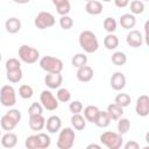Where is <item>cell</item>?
I'll return each instance as SVG.
<instances>
[{"instance_id": "6da1fadb", "label": "cell", "mask_w": 149, "mask_h": 149, "mask_svg": "<svg viewBox=\"0 0 149 149\" xmlns=\"http://www.w3.org/2000/svg\"><path fill=\"white\" fill-rule=\"evenodd\" d=\"M78 42H79L80 48L87 54H93L99 48L98 38H97L95 34L91 30H83L79 34Z\"/></svg>"}, {"instance_id": "7a4b0ae2", "label": "cell", "mask_w": 149, "mask_h": 149, "mask_svg": "<svg viewBox=\"0 0 149 149\" xmlns=\"http://www.w3.org/2000/svg\"><path fill=\"white\" fill-rule=\"evenodd\" d=\"M40 66L48 73H61L64 68L63 62L52 56H43L40 59Z\"/></svg>"}, {"instance_id": "3957f363", "label": "cell", "mask_w": 149, "mask_h": 149, "mask_svg": "<svg viewBox=\"0 0 149 149\" xmlns=\"http://www.w3.org/2000/svg\"><path fill=\"white\" fill-rule=\"evenodd\" d=\"M100 142L108 149H120L123 144V139L116 132L106 130L100 135Z\"/></svg>"}, {"instance_id": "277c9868", "label": "cell", "mask_w": 149, "mask_h": 149, "mask_svg": "<svg viewBox=\"0 0 149 149\" xmlns=\"http://www.w3.org/2000/svg\"><path fill=\"white\" fill-rule=\"evenodd\" d=\"M76 134L74 130L70 127H65L59 130V135L57 139V148L58 149H71L74 144Z\"/></svg>"}, {"instance_id": "5b68a950", "label": "cell", "mask_w": 149, "mask_h": 149, "mask_svg": "<svg viewBox=\"0 0 149 149\" xmlns=\"http://www.w3.org/2000/svg\"><path fill=\"white\" fill-rule=\"evenodd\" d=\"M19 58L27 64H34L40 58V51L28 44H22L19 48Z\"/></svg>"}, {"instance_id": "8992f818", "label": "cell", "mask_w": 149, "mask_h": 149, "mask_svg": "<svg viewBox=\"0 0 149 149\" xmlns=\"http://www.w3.org/2000/svg\"><path fill=\"white\" fill-rule=\"evenodd\" d=\"M0 102L5 107H13L16 104V92L12 85H3L0 88Z\"/></svg>"}, {"instance_id": "52a82bcc", "label": "cell", "mask_w": 149, "mask_h": 149, "mask_svg": "<svg viewBox=\"0 0 149 149\" xmlns=\"http://www.w3.org/2000/svg\"><path fill=\"white\" fill-rule=\"evenodd\" d=\"M56 23V20H55V16L49 13V12H40L35 20H34V24L36 28L38 29H47V28H50L52 27L54 24Z\"/></svg>"}, {"instance_id": "ba28073f", "label": "cell", "mask_w": 149, "mask_h": 149, "mask_svg": "<svg viewBox=\"0 0 149 149\" xmlns=\"http://www.w3.org/2000/svg\"><path fill=\"white\" fill-rule=\"evenodd\" d=\"M40 104L47 111H56L58 108V100L49 90H44L40 95Z\"/></svg>"}, {"instance_id": "9c48e42d", "label": "cell", "mask_w": 149, "mask_h": 149, "mask_svg": "<svg viewBox=\"0 0 149 149\" xmlns=\"http://www.w3.org/2000/svg\"><path fill=\"white\" fill-rule=\"evenodd\" d=\"M135 112L140 116H147L149 114V97L147 94H142L137 98Z\"/></svg>"}, {"instance_id": "30bf717a", "label": "cell", "mask_w": 149, "mask_h": 149, "mask_svg": "<svg viewBox=\"0 0 149 149\" xmlns=\"http://www.w3.org/2000/svg\"><path fill=\"white\" fill-rule=\"evenodd\" d=\"M126 42L132 48H140L143 44V36H142L141 31H139L136 29H132L127 34Z\"/></svg>"}, {"instance_id": "8fae6325", "label": "cell", "mask_w": 149, "mask_h": 149, "mask_svg": "<svg viewBox=\"0 0 149 149\" xmlns=\"http://www.w3.org/2000/svg\"><path fill=\"white\" fill-rule=\"evenodd\" d=\"M109 84H111V87L115 91H121L125 88L126 86V76L120 72V71H116L112 74L111 79H109Z\"/></svg>"}, {"instance_id": "7c38bea8", "label": "cell", "mask_w": 149, "mask_h": 149, "mask_svg": "<svg viewBox=\"0 0 149 149\" xmlns=\"http://www.w3.org/2000/svg\"><path fill=\"white\" fill-rule=\"evenodd\" d=\"M44 83L50 90L59 88L63 83V76L61 73H48L44 77Z\"/></svg>"}, {"instance_id": "4fadbf2b", "label": "cell", "mask_w": 149, "mask_h": 149, "mask_svg": "<svg viewBox=\"0 0 149 149\" xmlns=\"http://www.w3.org/2000/svg\"><path fill=\"white\" fill-rule=\"evenodd\" d=\"M45 128L49 133L55 134L61 130L62 128V120L57 115H51L45 120Z\"/></svg>"}, {"instance_id": "5bb4252c", "label": "cell", "mask_w": 149, "mask_h": 149, "mask_svg": "<svg viewBox=\"0 0 149 149\" xmlns=\"http://www.w3.org/2000/svg\"><path fill=\"white\" fill-rule=\"evenodd\" d=\"M93 74H94L93 69H92L91 66H88V65H85V66L79 68V69L77 70V73H76L77 79H78L79 81H81V83H87V81H90V80L93 78Z\"/></svg>"}, {"instance_id": "9a60e30c", "label": "cell", "mask_w": 149, "mask_h": 149, "mask_svg": "<svg viewBox=\"0 0 149 149\" xmlns=\"http://www.w3.org/2000/svg\"><path fill=\"white\" fill-rule=\"evenodd\" d=\"M52 3L56 7V10L61 16L68 15L70 13L71 3L69 0H52Z\"/></svg>"}, {"instance_id": "2e32d148", "label": "cell", "mask_w": 149, "mask_h": 149, "mask_svg": "<svg viewBox=\"0 0 149 149\" xmlns=\"http://www.w3.org/2000/svg\"><path fill=\"white\" fill-rule=\"evenodd\" d=\"M1 144L5 148H14L17 144V135L12 132H7L1 136Z\"/></svg>"}, {"instance_id": "e0dca14e", "label": "cell", "mask_w": 149, "mask_h": 149, "mask_svg": "<svg viewBox=\"0 0 149 149\" xmlns=\"http://www.w3.org/2000/svg\"><path fill=\"white\" fill-rule=\"evenodd\" d=\"M29 127L31 130H42L45 127V119L43 115L29 116Z\"/></svg>"}, {"instance_id": "ac0fdd59", "label": "cell", "mask_w": 149, "mask_h": 149, "mask_svg": "<svg viewBox=\"0 0 149 149\" xmlns=\"http://www.w3.org/2000/svg\"><path fill=\"white\" fill-rule=\"evenodd\" d=\"M102 3L98 0H88L85 5V10L91 15H98L102 12Z\"/></svg>"}, {"instance_id": "d6986e66", "label": "cell", "mask_w": 149, "mask_h": 149, "mask_svg": "<svg viewBox=\"0 0 149 149\" xmlns=\"http://www.w3.org/2000/svg\"><path fill=\"white\" fill-rule=\"evenodd\" d=\"M119 23L123 29H132V28H134V26L136 23V19L133 14L126 13L119 17Z\"/></svg>"}, {"instance_id": "ffe728a7", "label": "cell", "mask_w": 149, "mask_h": 149, "mask_svg": "<svg viewBox=\"0 0 149 149\" xmlns=\"http://www.w3.org/2000/svg\"><path fill=\"white\" fill-rule=\"evenodd\" d=\"M5 28L9 34H16L21 30V21L17 17H9L5 22Z\"/></svg>"}, {"instance_id": "44dd1931", "label": "cell", "mask_w": 149, "mask_h": 149, "mask_svg": "<svg viewBox=\"0 0 149 149\" xmlns=\"http://www.w3.org/2000/svg\"><path fill=\"white\" fill-rule=\"evenodd\" d=\"M99 112H100V109H99L97 106H94V105H88V106H86V107L84 108V115H83V116L85 118L86 121L94 123V121H95V119H97Z\"/></svg>"}, {"instance_id": "7402d4cb", "label": "cell", "mask_w": 149, "mask_h": 149, "mask_svg": "<svg viewBox=\"0 0 149 149\" xmlns=\"http://www.w3.org/2000/svg\"><path fill=\"white\" fill-rule=\"evenodd\" d=\"M106 112H107L108 116L111 118V120H119L120 118H122L123 108L113 102V104H109V105L107 106Z\"/></svg>"}, {"instance_id": "603a6c76", "label": "cell", "mask_w": 149, "mask_h": 149, "mask_svg": "<svg viewBox=\"0 0 149 149\" xmlns=\"http://www.w3.org/2000/svg\"><path fill=\"white\" fill-rule=\"evenodd\" d=\"M111 121L112 120L108 116L107 112L106 111H100L99 114H98V116H97V119H95V121H94V125L97 127H99V128H106V127L109 126Z\"/></svg>"}, {"instance_id": "cb8c5ba5", "label": "cell", "mask_w": 149, "mask_h": 149, "mask_svg": "<svg viewBox=\"0 0 149 149\" xmlns=\"http://www.w3.org/2000/svg\"><path fill=\"white\" fill-rule=\"evenodd\" d=\"M104 45L108 50H114L119 47V37L114 34H107L104 38Z\"/></svg>"}, {"instance_id": "d4e9b609", "label": "cell", "mask_w": 149, "mask_h": 149, "mask_svg": "<svg viewBox=\"0 0 149 149\" xmlns=\"http://www.w3.org/2000/svg\"><path fill=\"white\" fill-rule=\"evenodd\" d=\"M71 125L76 130H83L86 127V120L81 114H72Z\"/></svg>"}, {"instance_id": "484cf974", "label": "cell", "mask_w": 149, "mask_h": 149, "mask_svg": "<svg viewBox=\"0 0 149 149\" xmlns=\"http://www.w3.org/2000/svg\"><path fill=\"white\" fill-rule=\"evenodd\" d=\"M16 122L13 120V119H10L7 114H3L2 116H1V120H0V126H1V128L3 129V130H7V132H10V130H13L15 127H16Z\"/></svg>"}, {"instance_id": "4316f807", "label": "cell", "mask_w": 149, "mask_h": 149, "mask_svg": "<svg viewBox=\"0 0 149 149\" xmlns=\"http://www.w3.org/2000/svg\"><path fill=\"white\" fill-rule=\"evenodd\" d=\"M71 64H72L74 68H77V69H79V68H81V66H85V65L87 64V56H86L85 54H83V52L76 54V55L72 57V59H71Z\"/></svg>"}, {"instance_id": "83f0119b", "label": "cell", "mask_w": 149, "mask_h": 149, "mask_svg": "<svg viewBox=\"0 0 149 149\" xmlns=\"http://www.w3.org/2000/svg\"><path fill=\"white\" fill-rule=\"evenodd\" d=\"M111 59H112V63H113L114 65H116V66H122V65H125L126 62H127V56H126V54L122 52V51H115V52L112 55Z\"/></svg>"}, {"instance_id": "f1b7e54d", "label": "cell", "mask_w": 149, "mask_h": 149, "mask_svg": "<svg viewBox=\"0 0 149 149\" xmlns=\"http://www.w3.org/2000/svg\"><path fill=\"white\" fill-rule=\"evenodd\" d=\"M130 101H132V98L127 93H119V94H116V97L114 99V104H116L118 106H120L122 108L127 107L130 104Z\"/></svg>"}, {"instance_id": "f546056e", "label": "cell", "mask_w": 149, "mask_h": 149, "mask_svg": "<svg viewBox=\"0 0 149 149\" xmlns=\"http://www.w3.org/2000/svg\"><path fill=\"white\" fill-rule=\"evenodd\" d=\"M130 129V121L127 118H120L118 120V133L120 135H125Z\"/></svg>"}, {"instance_id": "4dcf8cb0", "label": "cell", "mask_w": 149, "mask_h": 149, "mask_svg": "<svg viewBox=\"0 0 149 149\" xmlns=\"http://www.w3.org/2000/svg\"><path fill=\"white\" fill-rule=\"evenodd\" d=\"M37 140H38V149H47L51 144V139L45 133H38Z\"/></svg>"}, {"instance_id": "1f68e13d", "label": "cell", "mask_w": 149, "mask_h": 149, "mask_svg": "<svg viewBox=\"0 0 149 149\" xmlns=\"http://www.w3.org/2000/svg\"><path fill=\"white\" fill-rule=\"evenodd\" d=\"M129 7H130V14L133 15L142 14L144 12V3L140 0H133L132 2H129Z\"/></svg>"}, {"instance_id": "d6a6232c", "label": "cell", "mask_w": 149, "mask_h": 149, "mask_svg": "<svg viewBox=\"0 0 149 149\" xmlns=\"http://www.w3.org/2000/svg\"><path fill=\"white\" fill-rule=\"evenodd\" d=\"M116 26H118V23H116L115 19L112 16H107L104 20V28L108 34H113L116 30Z\"/></svg>"}, {"instance_id": "836d02e7", "label": "cell", "mask_w": 149, "mask_h": 149, "mask_svg": "<svg viewBox=\"0 0 149 149\" xmlns=\"http://www.w3.org/2000/svg\"><path fill=\"white\" fill-rule=\"evenodd\" d=\"M34 94V91H33V87L28 84H23L19 87V95L22 98V99H30Z\"/></svg>"}, {"instance_id": "e575fe53", "label": "cell", "mask_w": 149, "mask_h": 149, "mask_svg": "<svg viewBox=\"0 0 149 149\" xmlns=\"http://www.w3.org/2000/svg\"><path fill=\"white\" fill-rule=\"evenodd\" d=\"M56 99L61 102H68L71 99V92L65 87H61L56 93Z\"/></svg>"}, {"instance_id": "d590c367", "label": "cell", "mask_w": 149, "mask_h": 149, "mask_svg": "<svg viewBox=\"0 0 149 149\" xmlns=\"http://www.w3.org/2000/svg\"><path fill=\"white\" fill-rule=\"evenodd\" d=\"M6 77L13 84L19 83L22 79V70L20 69V70H14V71H6Z\"/></svg>"}, {"instance_id": "8d00e7d4", "label": "cell", "mask_w": 149, "mask_h": 149, "mask_svg": "<svg viewBox=\"0 0 149 149\" xmlns=\"http://www.w3.org/2000/svg\"><path fill=\"white\" fill-rule=\"evenodd\" d=\"M28 114L29 116L33 115H43V107L40 102H33L29 108H28Z\"/></svg>"}, {"instance_id": "74e56055", "label": "cell", "mask_w": 149, "mask_h": 149, "mask_svg": "<svg viewBox=\"0 0 149 149\" xmlns=\"http://www.w3.org/2000/svg\"><path fill=\"white\" fill-rule=\"evenodd\" d=\"M6 71H14L21 69V62L17 58H9L6 62Z\"/></svg>"}, {"instance_id": "f35d334b", "label": "cell", "mask_w": 149, "mask_h": 149, "mask_svg": "<svg viewBox=\"0 0 149 149\" xmlns=\"http://www.w3.org/2000/svg\"><path fill=\"white\" fill-rule=\"evenodd\" d=\"M24 146L27 149H38L37 134L36 135H29L24 141Z\"/></svg>"}, {"instance_id": "ab89813d", "label": "cell", "mask_w": 149, "mask_h": 149, "mask_svg": "<svg viewBox=\"0 0 149 149\" xmlns=\"http://www.w3.org/2000/svg\"><path fill=\"white\" fill-rule=\"evenodd\" d=\"M59 26H61V28L64 29V30L71 29L72 26H73V20H72V17H70L69 15L61 16V19H59Z\"/></svg>"}, {"instance_id": "60d3db41", "label": "cell", "mask_w": 149, "mask_h": 149, "mask_svg": "<svg viewBox=\"0 0 149 149\" xmlns=\"http://www.w3.org/2000/svg\"><path fill=\"white\" fill-rule=\"evenodd\" d=\"M83 108H84V106H83V104L79 100H73L69 105V109H70V112L72 114H80Z\"/></svg>"}, {"instance_id": "b9f144b4", "label": "cell", "mask_w": 149, "mask_h": 149, "mask_svg": "<svg viewBox=\"0 0 149 149\" xmlns=\"http://www.w3.org/2000/svg\"><path fill=\"white\" fill-rule=\"evenodd\" d=\"M6 114H7L10 119H13L16 123H19V122L21 121V112H20L19 109H16V108H9V111L6 112Z\"/></svg>"}, {"instance_id": "7bdbcfd3", "label": "cell", "mask_w": 149, "mask_h": 149, "mask_svg": "<svg viewBox=\"0 0 149 149\" xmlns=\"http://www.w3.org/2000/svg\"><path fill=\"white\" fill-rule=\"evenodd\" d=\"M123 149H140V144H139L136 141L130 140V141L126 142V144H125Z\"/></svg>"}, {"instance_id": "ee69618b", "label": "cell", "mask_w": 149, "mask_h": 149, "mask_svg": "<svg viewBox=\"0 0 149 149\" xmlns=\"http://www.w3.org/2000/svg\"><path fill=\"white\" fill-rule=\"evenodd\" d=\"M114 3H115L116 7L122 8V7H127V6L129 5V1H128V0H115Z\"/></svg>"}, {"instance_id": "f6af8a7d", "label": "cell", "mask_w": 149, "mask_h": 149, "mask_svg": "<svg viewBox=\"0 0 149 149\" xmlns=\"http://www.w3.org/2000/svg\"><path fill=\"white\" fill-rule=\"evenodd\" d=\"M148 26H149V21H147L146 24H144V36H143V40L146 41V44H149V40H148Z\"/></svg>"}, {"instance_id": "bcb514c9", "label": "cell", "mask_w": 149, "mask_h": 149, "mask_svg": "<svg viewBox=\"0 0 149 149\" xmlns=\"http://www.w3.org/2000/svg\"><path fill=\"white\" fill-rule=\"evenodd\" d=\"M85 149H101V147L99 144H97V143H90Z\"/></svg>"}, {"instance_id": "7dc6e473", "label": "cell", "mask_w": 149, "mask_h": 149, "mask_svg": "<svg viewBox=\"0 0 149 149\" xmlns=\"http://www.w3.org/2000/svg\"><path fill=\"white\" fill-rule=\"evenodd\" d=\"M142 149H149V147H148V146H146V147H143Z\"/></svg>"}, {"instance_id": "c3c4849f", "label": "cell", "mask_w": 149, "mask_h": 149, "mask_svg": "<svg viewBox=\"0 0 149 149\" xmlns=\"http://www.w3.org/2000/svg\"><path fill=\"white\" fill-rule=\"evenodd\" d=\"M1 58H2V57H1V54H0V62H1Z\"/></svg>"}, {"instance_id": "681fc988", "label": "cell", "mask_w": 149, "mask_h": 149, "mask_svg": "<svg viewBox=\"0 0 149 149\" xmlns=\"http://www.w3.org/2000/svg\"><path fill=\"white\" fill-rule=\"evenodd\" d=\"M0 136H1V130H0Z\"/></svg>"}]
</instances>
